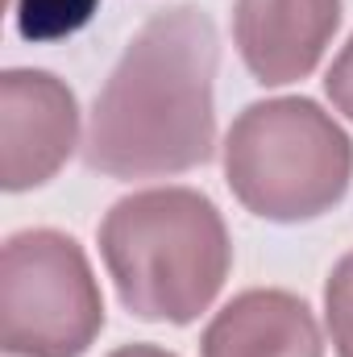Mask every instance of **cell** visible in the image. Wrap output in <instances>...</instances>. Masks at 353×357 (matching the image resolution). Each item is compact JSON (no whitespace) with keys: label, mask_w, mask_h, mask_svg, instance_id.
Returning <instances> with one entry per match:
<instances>
[{"label":"cell","mask_w":353,"mask_h":357,"mask_svg":"<svg viewBox=\"0 0 353 357\" xmlns=\"http://www.w3.org/2000/svg\"><path fill=\"white\" fill-rule=\"evenodd\" d=\"M96 241L121 307L150 324L200 320L233 270L220 208L191 187H146L117 199Z\"/></svg>","instance_id":"2"},{"label":"cell","mask_w":353,"mask_h":357,"mask_svg":"<svg viewBox=\"0 0 353 357\" xmlns=\"http://www.w3.org/2000/svg\"><path fill=\"white\" fill-rule=\"evenodd\" d=\"M220 42L204 8H158L129 38L91 104L84 162L108 178H167L216 150Z\"/></svg>","instance_id":"1"},{"label":"cell","mask_w":353,"mask_h":357,"mask_svg":"<svg viewBox=\"0 0 353 357\" xmlns=\"http://www.w3.org/2000/svg\"><path fill=\"white\" fill-rule=\"evenodd\" d=\"M80 146L75 91L50 71L8 67L0 75V187L33 191L59 175Z\"/></svg>","instance_id":"5"},{"label":"cell","mask_w":353,"mask_h":357,"mask_svg":"<svg viewBox=\"0 0 353 357\" xmlns=\"http://www.w3.org/2000/svg\"><path fill=\"white\" fill-rule=\"evenodd\" d=\"M324 328L337 357H353V250L324 282Z\"/></svg>","instance_id":"9"},{"label":"cell","mask_w":353,"mask_h":357,"mask_svg":"<svg viewBox=\"0 0 353 357\" xmlns=\"http://www.w3.org/2000/svg\"><path fill=\"white\" fill-rule=\"evenodd\" d=\"M324 91H329L333 108L353 121V38L341 46V54L333 59V67H329V75H324Z\"/></svg>","instance_id":"10"},{"label":"cell","mask_w":353,"mask_h":357,"mask_svg":"<svg viewBox=\"0 0 353 357\" xmlns=\"http://www.w3.org/2000/svg\"><path fill=\"white\" fill-rule=\"evenodd\" d=\"M225 183L246 212L303 225L345 199L353 142L308 96L258 100L225 133Z\"/></svg>","instance_id":"3"},{"label":"cell","mask_w":353,"mask_h":357,"mask_svg":"<svg viewBox=\"0 0 353 357\" xmlns=\"http://www.w3.org/2000/svg\"><path fill=\"white\" fill-rule=\"evenodd\" d=\"M108 357H179V354L158 349V345H121V349H112Z\"/></svg>","instance_id":"11"},{"label":"cell","mask_w":353,"mask_h":357,"mask_svg":"<svg viewBox=\"0 0 353 357\" xmlns=\"http://www.w3.org/2000/svg\"><path fill=\"white\" fill-rule=\"evenodd\" d=\"M341 29V0H233V42L262 88L308 79Z\"/></svg>","instance_id":"6"},{"label":"cell","mask_w":353,"mask_h":357,"mask_svg":"<svg viewBox=\"0 0 353 357\" xmlns=\"http://www.w3.org/2000/svg\"><path fill=\"white\" fill-rule=\"evenodd\" d=\"M100 0H13V25L25 42H63L96 17Z\"/></svg>","instance_id":"8"},{"label":"cell","mask_w":353,"mask_h":357,"mask_svg":"<svg viewBox=\"0 0 353 357\" xmlns=\"http://www.w3.org/2000/svg\"><path fill=\"white\" fill-rule=\"evenodd\" d=\"M104 328V295L84 245L59 229H21L0 254L4 357H84Z\"/></svg>","instance_id":"4"},{"label":"cell","mask_w":353,"mask_h":357,"mask_svg":"<svg viewBox=\"0 0 353 357\" xmlns=\"http://www.w3.org/2000/svg\"><path fill=\"white\" fill-rule=\"evenodd\" d=\"M200 357H324V333L299 295L254 287L208 320Z\"/></svg>","instance_id":"7"}]
</instances>
